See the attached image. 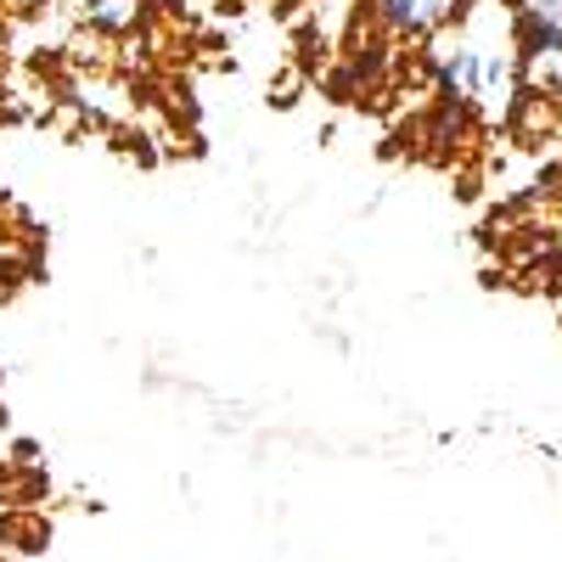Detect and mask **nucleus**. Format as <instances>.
Wrapping results in <instances>:
<instances>
[{
  "mask_svg": "<svg viewBox=\"0 0 562 562\" xmlns=\"http://www.w3.org/2000/svg\"><path fill=\"white\" fill-rule=\"evenodd\" d=\"M524 29H529V45H524V79H529V90H535V97L562 102V29L535 23V18H524Z\"/></svg>",
  "mask_w": 562,
  "mask_h": 562,
  "instance_id": "1",
  "label": "nucleus"
},
{
  "mask_svg": "<svg viewBox=\"0 0 562 562\" xmlns=\"http://www.w3.org/2000/svg\"><path fill=\"white\" fill-rule=\"evenodd\" d=\"M461 0H378V18L394 29V34H411V40H428L434 29H445L456 18Z\"/></svg>",
  "mask_w": 562,
  "mask_h": 562,
  "instance_id": "2",
  "label": "nucleus"
},
{
  "mask_svg": "<svg viewBox=\"0 0 562 562\" xmlns=\"http://www.w3.org/2000/svg\"><path fill=\"white\" fill-rule=\"evenodd\" d=\"M147 18V0H85V23L97 29L102 40H124L140 29Z\"/></svg>",
  "mask_w": 562,
  "mask_h": 562,
  "instance_id": "3",
  "label": "nucleus"
},
{
  "mask_svg": "<svg viewBox=\"0 0 562 562\" xmlns=\"http://www.w3.org/2000/svg\"><path fill=\"white\" fill-rule=\"evenodd\" d=\"M445 79H450L456 90H479V57H473V52L445 57Z\"/></svg>",
  "mask_w": 562,
  "mask_h": 562,
  "instance_id": "4",
  "label": "nucleus"
},
{
  "mask_svg": "<svg viewBox=\"0 0 562 562\" xmlns=\"http://www.w3.org/2000/svg\"><path fill=\"white\" fill-rule=\"evenodd\" d=\"M0 40H7V34H0Z\"/></svg>",
  "mask_w": 562,
  "mask_h": 562,
  "instance_id": "5",
  "label": "nucleus"
}]
</instances>
